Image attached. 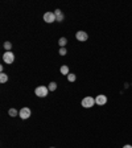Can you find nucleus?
<instances>
[{"mask_svg": "<svg viewBox=\"0 0 132 148\" xmlns=\"http://www.w3.org/2000/svg\"><path fill=\"white\" fill-rule=\"evenodd\" d=\"M31 115H32V111H31V108L29 107H22L21 110L19 111V117L21 118V119H24V120L28 119Z\"/></svg>", "mask_w": 132, "mask_h": 148, "instance_id": "obj_4", "label": "nucleus"}, {"mask_svg": "<svg viewBox=\"0 0 132 148\" xmlns=\"http://www.w3.org/2000/svg\"><path fill=\"white\" fill-rule=\"evenodd\" d=\"M3 61L5 63H8V65L13 63V61H15V54H13L12 52H5V53L3 54Z\"/></svg>", "mask_w": 132, "mask_h": 148, "instance_id": "obj_3", "label": "nucleus"}, {"mask_svg": "<svg viewBox=\"0 0 132 148\" xmlns=\"http://www.w3.org/2000/svg\"><path fill=\"white\" fill-rule=\"evenodd\" d=\"M95 103H97L98 106H104V104L107 103V97L103 95V94L97 95V98H95Z\"/></svg>", "mask_w": 132, "mask_h": 148, "instance_id": "obj_6", "label": "nucleus"}, {"mask_svg": "<svg viewBox=\"0 0 132 148\" xmlns=\"http://www.w3.org/2000/svg\"><path fill=\"white\" fill-rule=\"evenodd\" d=\"M81 104H82V106H83L85 108L93 107V106L95 104V98H93V97H85L83 99H82Z\"/></svg>", "mask_w": 132, "mask_h": 148, "instance_id": "obj_1", "label": "nucleus"}, {"mask_svg": "<svg viewBox=\"0 0 132 148\" xmlns=\"http://www.w3.org/2000/svg\"><path fill=\"white\" fill-rule=\"evenodd\" d=\"M8 81V76H7L5 73H1L0 74V83H5Z\"/></svg>", "mask_w": 132, "mask_h": 148, "instance_id": "obj_11", "label": "nucleus"}, {"mask_svg": "<svg viewBox=\"0 0 132 148\" xmlns=\"http://www.w3.org/2000/svg\"><path fill=\"white\" fill-rule=\"evenodd\" d=\"M76 79H77L76 74H73V73H69V74H67V81L69 82H74Z\"/></svg>", "mask_w": 132, "mask_h": 148, "instance_id": "obj_14", "label": "nucleus"}, {"mask_svg": "<svg viewBox=\"0 0 132 148\" xmlns=\"http://www.w3.org/2000/svg\"><path fill=\"white\" fill-rule=\"evenodd\" d=\"M58 44H60L61 48H65V45L67 44V40H66V37H61L60 40H58Z\"/></svg>", "mask_w": 132, "mask_h": 148, "instance_id": "obj_12", "label": "nucleus"}, {"mask_svg": "<svg viewBox=\"0 0 132 148\" xmlns=\"http://www.w3.org/2000/svg\"><path fill=\"white\" fill-rule=\"evenodd\" d=\"M48 89H49V91H54V90L57 89V83L56 82H50L49 86H48Z\"/></svg>", "mask_w": 132, "mask_h": 148, "instance_id": "obj_13", "label": "nucleus"}, {"mask_svg": "<svg viewBox=\"0 0 132 148\" xmlns=\"http://www.w3.org/2000/svg\"><path fill=\"white\" fill-rule=\"evenodd\" d=\"M44 21L48 23V24H52V23L57 21L54 12H46V13H45V15H44Z\"/></svg>", "mask_w": 132, "mask_h": 148, "instance_id": "obj_5", "label": "nucleus"}, {"mask_svg": "<svg viewBox=\"0 0 132 148\" xmlns=\"http://www.w3.org/2000/svg\"><path fill=\"white\" fill-rule=\"evenodd\" d=\"M60 72H61V74H63V76H67V74H69V68L66 66V65H63V66L60 68Z\"/></svg>", "mask_w": 132, "mask_h": 148, "instance_id": "obj_9", "label": "nucleus"}, {"mask_svg": "<svg viewBox=\"0 0 132 148\" xmlns=\"http://www.w3.org/2000/svg\"><path fill=\"white\" fill-rule=\"evenodd\" d=\"M8 114H10V117L15 118V117H17V115H19V111L16 110V108H10V111H8Z\"/></svg>", "mask_w": 132, "mask_h": 148, "instance_id": "obj_10", "label": "nucleus"}, {"mask_svg": "<svg viewBox=\"0 0 132 148\" xmlns=\"http://www.w3.org/2000/svg\"><path fill=\"white\" fill-rule=\"evenodd\" d=\"M50 148H54V147H50Z\"/></svg>", "mask_w": 132, "mask_h": 148, "instance_id": "obj_18", "label": "nucleus"}, {"mask_svg": "<svg viewBox=\"0 0 132 148\" xmlns=\"http://www.w3.org/2000/svg\"><path fill=\"white\" fill-rule=\"evenodd\" d=\"M11 48H12V44H11L10 41H5V42H4V49H5L7 52H11Z\"/></svg>", "mask_w": 132, "mask_h": 148, "instance_id": "obj_15", "label": "nucleus"}, {"mask_svg": "<svg viewBox=\"0 0 132 148\" xmlns=\"http://www.w3.org/2000/svg\"><path fill=\"white\" fill-rule=\"evenodd\" d=\"M48 93H49V89H48L46 86H38L35 90V94L37 95L38 98H45L48 95Z\"/></svg>", "mask_w": 132, "mask_h": 148, "instance_id": "obj_2", "label": "nucleus"}, {"mask_svg": "<svg viewBox=\"0 0 132 148\" xmlns=\"http://www.w3.org/2000/svg\"><path fill=\"white\" fill-rule=\"evenodd\" d=\"M58 53H60V56H65V54L67 53V50H66V48H60V52H58Z\"/></svg>", "mask_w": 132, "mask_h": 148, "instance_id": "obj_16", "label": "nucleus"}, {"mask_svg": "<svg viewBox=\"0 0 132 148\" xmlns=\"http://www.w3.org/2000/svg\"><path fill=\"white\" fill-rule=\"evenodd\" d=\"M123 148H132V145H131V144H126V145H124V147H123Z\"/></svg>", "mask_w": 132, "mask_h": 148, "instance_id": "obj_17", "label": "nucleus"}, {"mask_svg": "<svg viewBox=\"0 0 132 148\" xmlns=\"http://www.w3.org/2000/svg\"><path fill=\"white\" fill-rule=\"evenodd\" d=\"M76 37H77L78 41H82V42H83V41H86L88 38V35L85 31H78L77 32V35H76Z\"/></svg>", "mask_w": 132, "mask_h": 148, "instance_id": "obj_7", "label": "nucleus"}, {"mask_svg": "<svg viewBox=\"0 0 132 148\" xmlns=\"http://www.w3.org/2000/svg\"><path fill=\"white\" fill-rule=\"evenodd\" d=\"M54 15H56V19H57V21H63V17H65V16H63V13L61 12V10H56L54 11Z\"/></svg>", "mask_w": 132, "mask_h": 148, "instance_id": "obj_8", "label": "nucleus"}]
</instances>
